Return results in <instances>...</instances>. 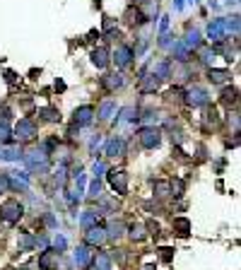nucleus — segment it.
Listing matches in <instances>:
<instances>
[{"label":"nucleus","mask_w":241,"mask_h":270,"mask_svg":"<svg viewBox=\"0 0 241 270\" xmlns=\"http://www.w3.org/2000/svg\"><path fill=\"white\" fill-rule=\"evenodd\" d=\"M24 159H27V167H29L34 174H46V171H49V152H46L44 147L32 150L29 154H24Z\"/></svg>","instance_id":"nucleus-1"},{"label":"nucleus","mask_w":241,"mask_h":270,"mask_svg":"<svg viewBox=\"0 0 241 270\" xmlns=\"http://www.w3.org/2000/svg\"><path fill=\"white\" fill-rule=\"evenodd\" d=\"M22 215H24V207H22V202L5 201L2 205H0V219H2L5 224H17Z\"/></svg>","instance_id":"nucleus-2"},{"label":"nucleus","mask_w":241,"mask_h":270,"mask_svg":"<svg viewBox=\"0 0 241 270\" xmlns=\"http://www.w3.org/2000/svg\"><path fill=\"white\" fill-rule=\"evenodd\" d=\"M39 135V126L32 121V118H22L19 123H17V128H15V137L19 140V142H29V140H34Z\"/></svg>","instance_id":"nucleus-3"},{"label":"nucleus","mask_w":241,"mask_h":270,"mask_svg":"<svg viewBox=\"0 0 241 270\" xmlns=\"http://www.w3.org/2000/svg\"><path fill=\"white\" fill-rule=\"evenodd\" d=\"M106 179H109V186H111L119 196H125V193H128V171H125V169H111V171L106 174Z\"/></svg>","instance_id":"nucleus-4"},{"label":"nucleus","mask_w":241,"mask_h":270,"mask_svg":"<svg viewBox=\"0 0 241 270\" xmlns=\"http://www.w3.org/2000/svg\"><path fill=\"white\" fill-rule=\"evenodd\" d=\"M138 140H140V145H142L145 150H155V147H159V142H162V133H159L157 128H140Z\"/></svg>","instance_id":"nucleus-5"},{"label":"nucleus","mask_w":241,"mask_h":270,"mask_svg":"<svg viewBox=\"0 0 241 270\" xmlns=\"http://www.w3.org/2000/svg\"><path fill=\"white\" fill-rule=\"evenodd\" d=\"M207 101H210V97H207V89H203V87H190V89L186 92V104L193 106V109L207 106Z\"/></svg>","instance_id":"nucleus-6"},{"label":"nucleus","mask_w":241,"mask_h":270,"mask_svg":"<svg viewBox=\"0 0 241 270\" xmlns=\"http://www.w3.org/2000/svg\"><path fill=\"white\" fill-rule=\"evenodd\" d=\"M94 116H97L94 106L85 104V106H77V109H75V116H72V121H75V126H89V123L94 121Z\"/></svg>","instance_id":"nucleus-7"},{"label":"nucleus","mask_w":241,"mask_h":270,"mask_svg":"<svg viewBox=\"0 0 241 270\" xmlns=\"http://www.w3.org/2000/svg\"><path fill=\"white\" fill-rule=\"evenodd\" d=\"M85 241H87V246H99V244H104L106 241V229L104 227H87V232H85Z\"/></svg>","instance_id":"nucleus-8"},{"label":"nucleus","mask_w":241,"mask_h":270,"mask_svg":"<svg viewBox=\"0 0 241 270\" xmlns=\"http://www.w3.org/2000/svg\"><path fill=\"white\" fill-rule=\"evenodd\" d=\"M58 258H60V251H56V249H46V251L39 256V268L41 270H56Z\"/></svg>","instance_id":"nucleus-9"},{"label":"nucleus","mask_w":241,"mask_h":270,"mask_svg":"<svg viewBox=\"0 0 241 270\" xmlns=\"http://www.w3.org/2000/svg\"><path fill=\"white\" fill-rule=\"evenodd\" d=\"M147 70H150V68H142V70H140V92H142V94H152V92L157 89V82H159V80H155V75H147Z\"/></svg>","instance_id":"nucleus-10"},{"label":"nucleus","mask_w":241,"mask_h":270,"mask_svg":"<svg viewBox=\"0 0 241 270\" xmlns=\"http://www.w3.org/2000/svg\"><path fill=\"white\" fill-rule=\"evenodd\" d=\"M7 181H10V188H12V191H22V193H27V188H29V176H27V174L12 171V176H7Z\"/></svg>","instance_id":"nucleus-11"},{"label":"nucleus","mask_w":241,"mask_h":270,"mask_svg":"<svg viewBox=\"0 0 241 270\" xmlns=\"http://www.w3.org/2000/svg\"><path fill=\"white\" fill-rule=\"evenodd\" d=\"M224 32H227L224 19H212L210 27H207V36H210L212 41H222V39H224Z\"/></svg>","instance_id":"nucleus-12"},{"label":"nucleus","mask_w":241,"mask_h":270,"mask_svg":"<svg viewBox=\"0 0 241 270\" xmlns=\"http://www.w3.org/2000/svg\"><path fill=\"white\" fill-rule=\"evenodd\" d=\"M125 22H128L130 27H140V24L147 22V15H145L140 7H128V12H125Z\"/></svg>","instance_id":"nucleus-13"},{"label":"nucleus","mask_w":241,"mask_h":270,"mask_svg":"<svg viewBox=\"0 0 241 270\" xmlns=\"http://www.w3.org/2000/svg\"><path fill=\"white\" fill-rule=\"evenodd\" d=\"M89 58H92V66L102 70V68L109 66V49H106V46H99V49H94V51H92V56H89Z\"/></svg>","instance_id":"nucleus-14"},{"label":"nucleus","mask_w":241,"mask_h":270,"mask_svg":"<svg viewBox=\"0 0 241 270\" xmlns=\"http://www.w3.org/2000/svg\"><path fill=\"white\" fill-rule=\"evenodd\" d=\"M92 268L94 270H111V256L109 253H104V251H97V253H92Z\"/></svg>","instance_id":"nucleus-15"},{"label":"nucleus","mask_w":241,"mask_h":270,"mask_svg":"<svg viewBox=\"0 0 241 270\" xmlns=\"http://www.w3.org/2000/svg\"><path fill=\"white\" fill-rule=\"evenodd\" d=\"M114 58H116V66L119 68H128L130 61H133V49H130V46H119Z\"/></svg>","instance_id":"nucleus-16"},{"label":"nucleus","mask_w":241,"mask_h":270,"mask_svg":"<svg viewBox=\"0 0 241 270\" xmlns=\"http://www.w3.org/2000/svg\"><path fill=\"white\" fill-rule=\"evenodd\" d=\"M123 152H125V142L120 137H111L106 142V157H123Z\"/></svg>","instance_id":"nucleus-17"},{"label":"nucleus","mask_w":241,"mask_h":270,"mask_svg":"<svg viewBox=\"0 0 241 270\" xmlns=\"http://www.w3.org/2000/svg\"><path fill=\"white\" fill-rule=\"evenodd\" d=\"M183 46H186L188 51L200 49V46H203V41H200V32H198V29H188V34H186V39H183Z\"/></svg>","instance_id":"nucleus-18"},{"label":"nucleus","mask_w":241,"mask_h":270,"mask_svg":"<svg viewBox=\"0 0 241 270\" xmlns=\"http://www.w3.org/2000/svg\"><path fill=\"white\" fill-rule=\"evenodd\" d=\"M140 116H138V109L135 106H125L120 109V118H116V126H123V123H135Z\"/></svg>","instance_id":"nucleus-19"},{"label":"nucleus","mask_w":241,"mask_h":270,"mask_svg":"<svg viewBox=\"0 0 241 270\" xmlns=\"http://www.w3.org/2000/svg\"><path fill=\"white\" fill-rule=\"evenodd\" d=\"M229 77H232L229 70H217V68H210V70H207V80H210L212 84H224Z\"/></svg>","instance_id":"nucleus-20"},{"label":"nucleus","mask_w":241,"mask_h":270,"mask_svg":"<svg viewBox=\"0 0 241 270\" xmlns=\"http://www.w3.org/2000/svg\"><path fill=\"white\" fill-rule=\"evenodd\" d=\"M89 261H92V251H89V246H80V249L75 251V263L85 270L87 266H89Z\"/></svg>","instance_id":"nucleus-21"},{"label":"nucleus","mask_w":241,"mask_h":270,"mask_svg":"<svg viewBox=\"0 0 241 270\" xmlns=\"http://www.w3.org/2000/svg\"><path fill=\"white\" fill-rule=\"evenodd\" d=\"M172 227H174V232H176L179 236H188V234H190V219H188V217H176V219L172 222Z\"/></svg>","instance_id":"nucleus-22"},{"label":"nucleus","mask_w":241,"mask_h":270,"mask_svg":"<svg viewBox=\"0 0 241 270\" xmlns=\"http://www.w3.org/2000/svg\"><path fill=\"white\" fill-rule=\"evenodd\" d=\"M157 80H169L172 77V63L169 61H159L157 66H155V72H152Z\"/></svg>","instance_id":"nucleus-23"},{"label":"nucleus","mask_w":241,"mask_h":270,"mask_svg":"<svg viewBox=\"0 0 241 270\" xmlns=\"http://www.w3.org/2000/svg\"><path fill=\"white\" fill-rule=\"evenodd\" d=\"M39 116H41L44 121H49V123H58L60 121V111L56 106H44V109H39Z\"/></svg>","instance_id":"nucleus-24"},{"label":"nucleus","mask_w":241,"mask_h":270,"mask_svg":"<svg viewBox=\"0 0 241 270\" xmlns=\"http://www.w3.org/2000/svg\"><path fill=\"white\" fill-rule=\"evenodd\" d=\"M114 114H116V101L109 99V101H104V104L99 106V118H102V121H109Z\"/></svg>","instance_id":"nucleus-25"},{"label":"nucleus","mask_w":241,"mask_h":270,"mask_svg":"<svg viewBox=\"0 0 241 270\" xmlns=\"http://www.w3.org/2000/svg\"><path fill=\"white\" fill-rule=\"evenodd\" d=\"M217 123H220L217 109H215V106H207V109H205V126H203V128H205V131H210V128H212V126H217Z\"/></svg>","instance_id":"nucleus-26"},{"label":"nucleus","mask_w":241,"mask_h":270,"mask_svg":"<svg viewBox=\"0 0 241 270\" xmlns=\"http://www.w3.org/2000/svg\"><path fill=\"white\" fill-rule=\"evenodd\" d=\"M36 246V236L34 234H22V239H19V253H27V251H32Z\"/></svg>","instance_id":"nucleus-27"},{"label":"nucleus","mask_w":241,"mask_h":270,"mask_svg":"<svg viewBox=\"0 0 241 270\" xmlns=\"http://www.w3.org/2000/svg\"><path fill=\"white\" fill-rule=\"evenodd\" d=\"M183 191H186V181H183V179H172V181H169V196L181 198Z\"/></svg>","instance_id":"nucleus-28"},{"label":"nucleus","mask_w":241,"mask_h":270,"mask_svg":"<svg viewBox=\"0 0 241 270\" xmlns=\"http://www.w3.org/2000/svg\"><path fill=\"white\" fill-rule=\"evenodd\" d=\"M24 154H22V150L19 147H10V150H0V159H7V162H17V159H22Z\"/></svg>","instance_id":"nucleus-29"},{"label":"nucleus","mask_w":241,"mask_h":270,"mask_svg":"<svg viewBox=\"0 0 241 270\" xmlns=\"http://www.w3.org/2000/svg\"><path fill=\"white\" fill-rule=\"evenodd\" d=\"M237 87H224L222 89V101L227 104V106H232V104H237Z\"/></svg>","instance_id":"nucleus-30"},{"label":"nucleus","mask_w":241,"mask_h":270,"mask_svg":"<svg viewBox=\"0 0 241 270\" xmlns=\"http://www.w3.org/2000/svg\"><path fill=\"white\" fill-rule=\"evenodd\" d=\"M102 82L106 89H116L123 84V75H106V77H102Z\"/></svg>","instance_id":"nucleus-31"},{"label":"nucleus","mask_w":241,"mask_h":270,"mask_svg":"<svg viewBox=\"0 0 241 270\" xmlns=\"http://www.w3.org/2000/svg\"><path fill=\"white\" fill-rule=\"evenodd\" d=\"M123 234V222H109L106 227V239H119Z\"/></svg>","instance_id":"nucleus-32"},{"label":"nucleus","mask_w":241,"mask_h":270,"mask_svg":"<svg viewBox=\"0 0 241 270\" xmlns=\"http://www.w3.org/2000/svg\"><path fill=\"white\" fill-rule=\"evenodd\" d=\"M130 239H133V241H142V239H145V227L138 224V222L130 224Z\"/></svg>","instance_id":"nucleus-33"},{"label":"nucleus","mask_w":241,"mask_h":270,"mask_svg":"<svg viewBox=\"0 0 241 270\" xmlns=\"http://www.w3.org/2000/svg\"><path fill=\"white\" fill-rule=\"evenodd\" d=\"M155 196L157 198L169 196V181H155Z\"/></svg>","instance_id":"nucleus-34"},{"label":"nucleus","mask_w":241,"mask_h":270,"mask_svg":"<svg viewBox=\"0 0 241 270\" xmlns=\"http://www.w3.org/2000/svg\"><path fill=\"white\" fill-rule=\"evenodd\" d=\"M10 135H12V131H10V126H7V123L2 121V123H0V142H2V145H7V142L12 140Z\"/></svg>","instance_id":"nucleus-35"},{"label":"nucleus","mask_w":241,"mask_h":270,"mask_svg":"<svg viewBox=\"0 0 241 270\" xmlns=\"http://www.w3.org/2000/svg\"><path fill=\"white\" fill-rule=\"evenodd\" d=\"M159 258H162L164 263H172V261H174V249H169V246H162V249H159Z\"/></svg>","instance_id":"nucleus-36"},{"label":"nucleus","mask_w":241,"mask_h":270,"mask_svg":"<svg viewBox=\"0 0 241 270\" xmlns=\"http://www.w3.org/2000/svg\"><path fill=\"white\" fill-rule=\"evenodd\" d=\"M97 215H99V212H94V210H87V212L82 215V227H92V222L97 219Z\"/></svg>","instance_id":"nucleus-37"},{"label":"nucleus","mask_w":241,"mask_h":270,"mask_svg":"<svg viewBox=\"0 0 241 270\" xmlns=\"http://www.w3.org/2000/svg\"><path fill=\"white\" fill-rule=\"evenodd\" d=\"M99 193H102V184H99V179H94V181L89 184V196H92V198H99Z\"/></svg>","instance_id":"nucleus-38"},{"label":"nucleus","mask_w":241,"mask_h":270,"mask_svg":"<svg viewBox=\"0 0 241 270\" xmlns=\"http://www.w3.org/2000/svg\"><path fill=\"white\" fill-rule=\"evenodd\" d=\"M65 179H68V176H65V167H60L58 171H56V184H58V186H65Z\"/></svg>","instance_id":"nucleus-39"},{"label":"nucleus","mask_w":241,"mask_h":270,"mask_svg":"<svg viewBox=\"0 0 241 270\" xmlns=\"http://www.w3.org/2000/svg\"><path fill=\"white\" fill-rule=\"evenodd\" d=\"M10 188V181H7V174H0V193H5Z\"/></svg>","instance_id":"nucleus-40"},{"label":"nucleus","mask_w":241,"mask_h":270,"mask_svg":"<svg viewBox=\"0 0 241 270\" xmlns=\"http://www.w3.org/2000/svg\"><path fill=\"white\" fill-rule=\"evenodd\" d=\"M5 82H7V84H15V82H17V75H15L12 70H5Z\"/></svg>","instance_id":"nucleus-41"},{"label":"nucleus","mask_w":241,"mask_h":270,"mask_svg":"<svg viewBox=\"0 0 241 270\" xmlns=\"http://www.w3.org/2000/svg\"><path fill=\"white\" fill-rule=\"evenodd\" d=\"M147 229H150V234L159 236V224H157V222H152V219H150V222H147Z\"/></svg>","instance_id":"nucleus-42"},{"label":"nucleus","mask_w":241,"mask_h":270,"mask_svg":"<svg viewBox=\"0 0 241 270\" xmlns=\"http://www.w3.org/2000/svg\"><path fill=\"white\" fill-rule=\"evenodd\" d=\"M65 244H68V241H65V236L58 234V236H56V251H63V249H65Z\"/></svg>","instance_id":"nucleus-43"},{"label":"nucleus","mask_w":241,"mask_h":270,"mask_svg":"<svg viewBox=\"0 0 241 270\" xmlns=\"http://www.w3.org/2000/svg\"><path fill=\"white\" fill-rule=\"evenodd\" d=\"M159 29H162V34H167V29H169V17H162V24H159Z\"/></svg>","instance_id":"nucleus-44"},{"label":"nucleus","mask_w":241,"mask_h":270,"mask_svg":"<svg viewBox=\"0 0 241 270\" xmlns=\"http://www.w3.org/2000/svg\"><path fill=\"white\" fill-rule=\"evenodd\" d=\"M56 92H65V82L63 80H56Z\"/></svg>","instance_id":"nucleus-45"},{"label":"nucleus","mask_w":241,"mask_h":270,"mask_svg":"<svg viewBox=\"0 0 241 270\" xmlns=\"http://www.w3.org/2000/svg\"><path fill=\"white\" fill-rule=\"evenodd\" d=\"M176 10H183V0H176Z\"/></svg>","instance_id":"nucleus-46"},{"label":"nucleus","mask_w":241,"mask_h":270,"mask_svg":"<svg viewBox=\"0 0 241 270\" xmlns=\"http://www.w3.org/2000/svg\"><path fill=\"white\" fill-rule=\"evenodd\" d=\"M133 5H142V2H147V0H130Z\"/></svg>","instance_id":"nucleus-47"},{"label":"nucleus","mask_w":241,"mask_h":270,"mask_svg":"<svg viewBox=\"0 0 241 270\" xmlns=\"http://www.w3.org/2000/svg\"><path fill=\"white\" fill-rule=\"evenodd\" d=\"M142 270H155V266H145V268Z\"/></svg>","instance_id":"nucleus-48"}]
</instances>
